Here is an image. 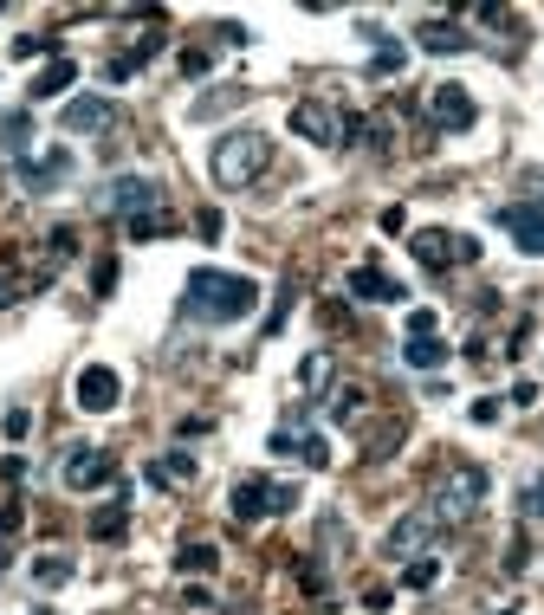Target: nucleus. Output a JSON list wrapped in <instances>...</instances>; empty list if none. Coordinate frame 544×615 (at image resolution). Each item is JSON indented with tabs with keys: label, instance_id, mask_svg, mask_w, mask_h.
<instances>
[{
	"label": "nucleus",
	"instance_id": "1",
	"mask_svg": "<svg viewBox=\"0 0 544 615\" xmlns=\"http://www.w3.org/2000/svg\"><path fill=\"white\" fill-rule=\"evenodd\" d=\"M182 305H188V318H201V324H240V318H253V305H260V285L240 279V272L201 266V272H188Z\"/></svg>",
	"mask_w": 544,
	"mask_h": 615
},
{
	"label": "nucleus",
	"instance_id": "2",
	"mask_svg": "<svg viewBox=\"0 0 544 615\" xmlns=\"http://www.w3.org/2000/svg\"><path fill=\"white\" fill-rule=\"evenodd\" d=\"M266 162H272V143L260 130H227L221 143H214V156H208V175L221 188H247V182L266 175Z\"/></svg>",
	"mask_w": 544,
	"mask_h": 615
},
{
	"label": "nucleus",
	"instance_id": "3",
	"mask_svg": "<svg viewBox=\"0 0 544 615\" xmlns=\"http://www.w3.org/2000/svg\"><path fill=\"white\" fill-rule=\"evenodd\" d=\"M480 499H486V467H473V460H454V467L441 473V486H434V505H428V512L447 525V518L480 512Z\"/></svg>",
	"mask_w": 544,
	"mask_h": 615
},
{
	"label": "nucleus",
	"instance_id": "4",
	"mask_svg": "<svg viewBox=\"0 0 544 615\" xmlns=\"http://www.w3.org/2000/svg\"><path fill=\"white\" fill-rule=\"evenodd\" d=\"M292 130L305 136V143H318V149H344L350 136H363V123L350 117V111H331V104L311 98V104H298V111H292Z\"/></svg>",
	"mask_w": 544,
	"mask_h": 615
},
{
	"label": "nucleus",
	"instance_id": "5",
	"mask_svg": "<svg viewBox=\"0 0 544 615\" xmlns=\"http://www.w3.org/2000/svg\"><path fill=\"white\" fill-rule=\"evenodd\" d=\"M156 182H149V175H117V182H104L98 188V208L104 214H130V221H136V214H156Z\"/></svg>",
	"mask_w": 544,
	"mask_h": 615
},
{
	"label": "nucleus",
	"instance_id": "6",
	"mask_svg": "<svg viewBox=\"0 0 544 615\" xmlns=\"http://www.w3.org/2000/svg\"><path fill=\"white\" fill-rule=\"evenodd\" d=\"M72 395H78L85 415H104V408L124 402V376H117L111 363H85V369H78V382H72Z\"/></svg>",
	"mask_w": 544,
	"mask_h": 615
},
{
	"label": "nucleus",
	"instance_id": "7",
	"mask_svg": "<svg viewBox=\"0 0 544 615\" xmlns=\"http://www.w3.org/2000/svg\"><path fill=\"white\" fill-rule=\"evenodd\" d=\"M434 531H441V518H434V512H408V518H396V525H389L383 551L396 557V564H408V557H421V551H428V538H434Z\"/></svg>",
	"mask_w": 544,
	"mask_h": 615
},
{
	"label": "nucleus",
	"instance_id": "8",
	"mask_svg": "<svg viewBox=\"0 0 544 615\" xmlns=\"http://www.w3.org/2000/svg\"><path fill=\"white\" fill-rule=\"evenodd\" d=\"M117 480V460L104 447H72L65 454V486L72 492H91V486H111Z\"/></svg>",
	"mask_w": 544,
	"mask_h": 615
},
{
	"label": "nucleus",
	"instance_id": "9",
	"mask_svg": "<svg viewBox=\"0 0 544 615\" xmlns=\"http://www.w3.org/2000/svg\"><path fill=\"white\" fill-rule=\"evenodd\" d=\"M428 117L441 123V130H473L480 104H473L467 85H434V91H428Z\"/></svg>",
	"mask_w": 544,
	"mask_h": 615
},
{
	"label": "nucleus",
	"instance_id": "10",
	"mask_svg": "<svg viewBox=\"0 0 544 615\" xmlns=\"http://www.w3.org/2000/svg\"><path fill=\"white\" fill-rule=\"evenodd\" d=\"M499 227H506L532 259H544V208L538 201H506V208H499Z\"/></svg>",
	"mask_w": 544,
	"mask_h": 615
},
{
	"label": "nucleus",
	"instance_id": "11",
	"mask_svg": "<svg viewBox=\"0 0 544 615\" xmlns=\"http://www.w3.org/2000/svg\"><path fill=\"white\" fill-rule=\"evenodd\" d=\"M65 175H72V149H46V156H20V188H33V195L59 188Z\"/></svg>",
	"mask_w": 544,
	"mask_h": 615
},
{
	"label": "nucleus",
	"instance_id": "12",
	"mask_svg": "<svg viewBox=\"0 0 544 615\" xmlns=\"http://www.w3.org/2000/svg\"><path fill=\"white\" fill-rule=\"evenodd\" d=\"M227 512H234L240 525L272 518V486H266V480H234V492H227Z\"/></svg>",
	"mask_w": 544,
	"mask_h": 615
},
{
	"label": "nucleus",
	"instance_id": "13",
	"mask_svg": "<svg viewBox=\"0 0 544 615\" xmlns=\"http://www.w3.org/2000/svg\"><path fill=\"white\" fill-rule=\"evenodd\" d=\"M59 123L72 136H91V130H111V98H72L59 111Z\"/></svg>",
	"mask_w": 544,
	"mask_h": 615
},
{
	"label": "nucleus",
	"instance_id": "14",
	"mask_svg": "<svg viewBox=\"0 0 544 615\" xmlns=\"http://www.w3.org/2000/svg\"><path fill=\"white\" fill-rule=\"evenodd\" d=\"M350 298H383V305H402V285L396 279H389V272H376V266H357V272H350Z\"/></svg>",
	"mask_w": 544,
	"mask_h": 615
},
{
	"label": "nucleus",
	"instance_id": "15",
	"mask_svg": "<svg viewBox=\"0 0 544 615\" xmlns=\"http://www.w3.org/2000/svg\"><path fill=\"white\" fill-rule=\"evenodd\" d=\"M408 246H415V259H421V266H428V272L454 266V234H441V227H421V234L408 240Z\"/></svg>",
	"mask_w": 544,
	"mask_h": 615
},
{
	"label": "nucleus",
	"instance_id": "16",
	"mask_svg": "<svg viewBox=\"0 0 544 615\" xmlns=\"http://www.w3.org/2000/svg\"><path fill=\"white\" fill-rule=\"evenodd\" d=\"M415 46H421V52H441V59H447V52H467L473 39L460 33L454 20H428V26H421V33H415Z\"/></svg>",
	"mask_w": 544,
	"mask_h": 615
},
{
	"label": "nucleus",
	"instance_id": "17",
	"mask_svg": "<svg viewBox=\"0 0 544 615\" xmlns=\"http://www.w3.org/2000/svg\"><path fill=\"white\" fill-rule=\"evenodd\" d=\"M124 531H130V505L124 499H104L98 512H91V538H98V544H117Z\"/></svg>",
	"mask_w": 544,
	"mask_h": 615
},
{
	"label": "nucleus",
	"instance_id": "18",
	"mask_svg": "<svg viewBox=\"0 0 544 615\" xmlns=\"http://www.w3.org/2000/svg\"><path fill=\"white\" fill-rule=\"evenodd\" d=\"M72 85H78V65H72V59H52L46 72L33 78V91H26V98H59V91H72Z\"/></svg>",
	"mask_w": 544,
	"mask_h": 615
},
{
	"label": "nucleus",
	"instance_id": "19",
	"mask_svg": "<svg viewBox=\"0 0 544 615\" xmlns=\"http://www.w3.org/2000/svg\"><path fill=\"white\" fill-rule=\"evenodd\" d=\"M363 402H370V389H363V382H344V389L331 395V421H337V428H357Z\"/></svg>",
	"mask_w": 544,
	"mask_h": 615
},
{
	"label": "nucleus",
	"instance_id": "20",
	"mask_svg": "<svg viewBox=\"0 0 544 615\" xmlns=\"http://www.w3.org/2000/svg\"><path fill=\"white\" fill-rule=\"evenodd\" d=\"M240 98H247V91L240 85H221V91H208V98H195V123H214V117H227V111H240Z\"/></svg>",
	"mask_w": 544,
	"mask_h": 615
},
{
	"label": "nucleus",
	"instance_id": "21",
	"mask_svg": "<svg viewBox=\"0 0 544 615\" xmlns=\"http://www.w3.org/2000/svg\"><path fill=\"white\" fill-rule=\"evenodd\" d=\"M402 363H408V369H441V363H447V344H441V337H408V344H402Z\"/></svg>",
	"mask_w": 544,
	"mask_h": 615
},
{
	"label": "nucleus",
	"instance_id": "22",
	"mask_svg": "<svg viewBox=\"0 0 544 615\" xmlns=\"http://www.w3.org/2000/svg\"><path fill=\"white\" fill-rule=\"evenodd\" d=\"M195 480V460L188 454H162L156 467H149V486H188Z\"/></svg>",
	"mask_w": 544,
	"mask_h": 615
},
{
	"label": "nucleus",
	"instance_id": "23",
	"mask_svg": "<svg viewBox=\"0 0 544 615\" xmlns=\"http://www.w3.org/2000/svg\"><path fill=\"white\" fill-rule=\"evenodd\" d=\"M402 583H408V590H434V583H441V557H434V551L408 557V564H402Z\"/></svg>",
	"mask_w": 544,
	"mask_h": 615
},
{
	"label": "nucleus",
	"instance_id": "24",
	"mask_svg": "<svg viewBox=\"0 0 544 615\" xmlns=\"http://www.w3.org/2000/svg\"><path fill=\"white\" fill-rule=\"evenodd\" d=\"M175 564H182V577H208V570L221 564V551L201 538V544H182V557H175Z\"/></svg>",
	"mask_w": 544,
	"mask_h": 615
},
{
	"label": "nucleus",
	"instance_id": "25",
	"mask_svg": "<svg viewBox=\"0 0 544 615\" xmlns=\"http://www.w3.org/2000/svg\"><path fill=\"white\" fill-rule=\"evenodd\" d=\"M156 46H162L156 33H149V39H136V52H124V59H111V65H104V78H130L136 65H149V59H156Z\"/></svg>",
	"mask_w": 544,
	"mask_h": 615
},
{
	"label": "nucleus",
	"instance_id": "26",
	"mask_svg": "<svg viewBox=\"0 0 544 615\" xmlns=\"http://www.w3.org/2000/svg\"><path fill=\"white\" fill-rule=\"evenodd\" d=\"M0 143H7V149L33 143V111H0Z\"/></svg>",
	"mask_w": 544,
	"mask_h": 615
},
{
	"label": "nucleus",
	"instance_id": "27",
	"mask_svg": "<svg viewBox=\"0 0 544 615\" xmlns=\"http://www.w3.org/2000/svg\"><path fill=\"white\" fill-rule=\"evenodd\" d=\"M33 583H39V590H65V583H72V564H65V557H39Z\"/></svg>",
	"mask_w": 544,
	"mask_h": 615
},
{
	"label": "nucleus",
	"instance_id": "28",
	"mask_svg": "<svg viewBox=\"0 0 544 615\" xmlns=\"http://www.w3.org/2000/svg\"><path fill=\"white\" fill-rule=\"evenodd\" d=\"M324 382H331V357H324V350H311V357L298 363V389H324Z\"/></svg>",
	"mask_w": 544,
	"mask_h": 615
},
{
	"label": "nucleus",
	"instance_id": "29",
	"mask_svg": "<svg viewBox=\"0 0 544 615\" xmlns=\"http://www.w3.org/2000/svg\"><path fill=\"white\" fill-rule=\"evenodd\" d=\"M408 65V46H396V39H383V52L370 59V78H389V72H402Z\"/></svg>",
	"mask_w": 544,
	"mask_h": 615
},
{
	"label": "nucleus",
	"instance_id": "30",
	"mask_svg": "<svg viewBox=\"0 0 544 615\" xmlns=\"http://www.w3.org/2000/svg\"><path fill=\"white\" fill-rule=\"evenodd\" d=\"M305 467H331V447H324V434H298V447H292Z\"/></svg>",
	"mask_w": 544,
	"mask_h": 615
},
{
	"label": "nucleus",
	"instance_id": "31",
	"mask_svg": "<svg viewBox=\"0 0 544 615\" xmlns=\"http://www.w3.org/2000/svg\"><path fill=\"white\" fill-rule=\"evenodd\" d=\"M46 246H52V253H46L52 266H65V259L78 253V234H72V227H52V240H46Z\"/></svg>",
	"mask_w": 544,
	"mask_h": 615
},
{
	"label": "nucleus",
	"instance_id": "32",
	"mask_svg": "<svg viewBox=\"0 0 544 615\" xmlns=\"http://www.w3.org/2000/svg\"><path fill=\"white\" fill-rule=\"evenodd\" d=\"M292 298H298V292H292V279H285V285H279V305L266 311V337H279V331H285V311H292Z\"/></svg>",
	"mask_w": 544,
	"mask_h": 615
},
{
	"label": "nucleus",
	"instance_id": "33",
	"mask_svg": "<svg viewBox=\"0 0 544 615\" xmlns=\"http://www.w3.org/2000/svg\"><path fill=\"white\" fill-rule=\"evenodd\" d=\"M156 234H169V214H136L130 221V240H156Z\"/></svg>",
	"mask_w": 544,
	"mask_h": 615
},
{
	"label": "nucleus",
	"instance_id": "34",
	"mask_svg": "<svg viewBox=\"0 0 544 615\" xmlns=\"http://www.w3.org/2000/svg\"><path fill=\"white\" fill-rule=\"evenodd\" d=\"M182 72H188V78H208V72H214V52H208V46H188V52H182Z\"/></svg>",
	"mask_w": 544,
	"mask_h": 615
},
{
	"label": "nucleus",
	"instance_id": "35",
	"mask_svg": "<svg viewBox=\"0 0 544 615\" xmlns=\"http://www.w3.org/2000/svg\"><path fill=\"white\" fill-rule=\"evenodd\" d=\"M0 434H7V441H26V434H33V415H26V408H7V421H0Z\"/></svg>",
	"mask_w": 544,
	"mask_h": 615
},
{
	"label": "nucleus",
	"instance_id": "36",
	"mask_svg": "<svg viewBox=\"0 0 544 615\" xmlns=\"http://www.w3.org/2000/svg\"><path fill=\"white\" fill-rule=\"evenodd\" d=\"M408 337H434V311H428V305L408 311Z\"/></svg>",
	"mask_w": 544,
	"mask_h": 615
},
{
	"label": "nucleus",
	"instance_id": "37",
	"mask_svg": "<svg viewBox=\"0 0 544 615\" xmlns=\"http://www.w3.org/2000/svg\"><path fill=\"white\" fill-rule=\"evenodd\" d=\"M473 421H480V428H493V421H499V395H480V402H473Z\"/></svg>",
	"mask_w": 544,
	"mask_h": 615
},
{
	"label": "nucleus",
	"instance_id": "38",
	"mask_svg": "<svg viewBox=\"0 0 544 615\" xmlns=\"http://www.w3.org/2000/svg\"><path fill=\"white\" fill-rule=\"evenodd\" d=\"M195 227H201V240H221V208H201Z\"/></svg>",
	"mask_w": 544,
	"mask_h": 615
},
{
	"label": "nucleus",
	"instance_id": "39",
	"mask_svg": "<svg viewBox=\"0 0 544 615\" xmlns=\"http://www.w3.org/2000/svg\"><path fill=\"white\" fill-rule=\"evenodd\" d=\"M20 292H26V285L13 279V272H0V311H7V305H13V298H20Z\"/></svg>",
	"mask_w": 544,
	"mask_h": 615
},
{
	"label": "nucleus",
	"instance_id": "40",
	"mask_svg": "<svg viewBox=\"0 0 544 615\" xmlns=\"http://www.w3.org/2000/svg\"><path fill=\"white\" fill-rule=\"evenodd\" d=\"M525 512H532V518H544V473L532 480V492H525Z\"/></svg>",
	"mask_w": 544,
	"mask_h": 615
},
{
	"label": "nucleus",
	"instance_id": "41",
	"mask_svg": "<svg viewBox=\"0 0 544 615\" xmlns=\"http://www.w3.org/2000/svg\"><path fill=\"white\" fill-rule=\"evenodd\" d=\"M91 285H98V292H111V285H117V259H98V279H91Z\"/></svg>",
	"mask_w": 544,
	"mask_h": 615
},
{
	"label": "nucleus",
	"instance_id": "42",
	"mask_svg": "<svg viewBox=\"0 0 544 615\" xmlns=\"http://www.w3.org/2000/svg\"><path fill=\"white\" fill-rule=\"evenodd\" d=\"M20 531V505H0V538H13Z\"/></svg>",
	"mask_w": 544,
	"mask_h": 615
},
{
	"label": "nucleus",
	"instance_id": "43",
	"mask_svg": "<svg viewBox=\"0 0 544 615\" xmlns=\"http://www.w3.org/2000/svg\"><path fill=\"white\" fill-rule=\"evenodd\" d=\"M538 195H544V182H538ZM538 208H544V201H538Z\"/></svg>",
	"mask_w": 544,
	"mask_h": 615
},
{
	"label": "nucleus",
	"instance_id": "44",
	"mask_svg": "<svg viewBox=\"0 0 544 615\" xmlns=\"http://www.w3.org/2000/svg\"><path fill=\"white\" fill-rule=\"evenodd\" d=\"M33 615H46V609H33Z\"/></svg>",
	"mask_w": 544,
	"mask_h": 615
}]
</instances>
